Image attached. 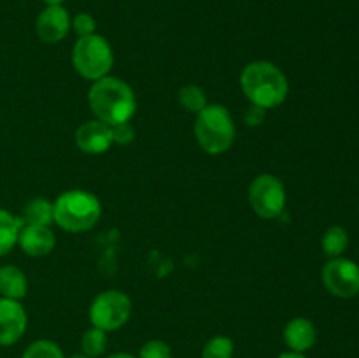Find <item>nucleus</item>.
Segmentation results:
<instances>
[{
    "instance_id": "nucleus-13",
    "label": "nucleus",
    "mask_w": 359,
    "mask_h": 358,
    "mask_svg": "<svg viewBox=\"0 0 359 358\" xmlns=\"http://www.w3.org/2000/svg\"><path fill=\"white\" fill-rule=\"evenodd\" d=\"M284 343L294 353H305L318 343L316 325L307 318H293L284 326Z\"/></svg>"
},
{
    "instance_id": "nucleus-10",
    "label": "nucleus",
    "mask_w": 359,
    "mask_h": 358,
    "mask_svg": "<svg viewBox=\"0 0 359 358\" xmlns=\"http://www.w3.org/2000/svg\"><path fill=\"white\" fill-rule=\"evenodd\" d=\"M72 28V18L63 6H46L37 16L35 30L39 39L48 44H56L63 41Z\"/></svg>"
},
{
    "instance_id": "nucleus-18",
    "label": "nucleus",
    "mask_w": 359,
    "mask_h": 358,
    "mask_svg": "<svg viewBox=\"0 0 359 358\" xmlns=\"http://www.w3.org/2000/svg\"><path fill=\"white\" fill-rule=\"evenodd\" d=\"M107 332L105 330L97 329V326H91L81 337V350H83L84 354L91 358H97L100 354L105 353L107 350Z\"/></svg>"
},
{
    "instance_id": "nucleus-14",
    "label": "nucleus",
    "mask_w": 359,
    "mask_h": 358,
    "mask_svg": "<svg viewBox=\"0 0 359 358\" xmlns=\"http://www.w3.org/2000/svg\"><path fill=\"white\" fill-rule=\"evenodd\" d=\"M28 291L27 274L16 265L0 267V297L21 300Z\"/></svg>"
},
{
    "instance_id": "nucleus-17",
    "label": "nucleus",
    "mask_w": 359,
    "mask_h": 358,
    "mask_svg": "<svg viewBox=\"0 0 359 358\" xmlns=\"http://www.w3.org/2000/svg\"><path fill=\"white\" fill-rule=\"evenodd\" d=\"M349 246V234L344 227H330L323 235V249L330 258H339Z\"/></svg>"
},
{
    "instance_id": "nucleus-24",
    "label": "nucleus",
    "mask_w": 359,
    "mask_h": 358,
    "mask_svg": "<svg viewBox=\"0 0 359 358\" xmlns=\"http://www.w3.org/2000/svg\"><path fill=\"white\" fill-rule=\"evenodd\" d=\"M135 139V128L130 125V121L119 123V125L112 126V140L114 144H119V146H126L132 140Z\"/></svg>"
},
{
    "instance_id": "nucleus-27",
    "label": "nucleus",
    "mask_w": 359,
    "mask_h": 358,
    "mask_svg": "<svg viewBox=\"0 0 359 358\" xmlns=\"http://www.w3.org/2000/svg\"><path fill=\"white\" fill-rule=\"evenodd\" d=\"M107 358H137V357H133V354L130 353H114V354H109Z\"/></svg>"
},
{
    "instance_id": "nucleus-1",
    "label": "nucleus",
    "mask_w": 359,
    "mask_h": 358,
    "mask_svg": "<svg viewBox=\"0 0 359 358\" xmlns=\"http://www.w3.org/2000/svg\"><path fill=\"white\" fill-rule=\"evenodd\" d=\"M88 104L95 118L111 126L130 121L137 112V97L132 86L114 76H105L91 84Z\"/></svg>"
},
{
    "instance_id": "nucleus-20",
    "label": "nucleus",
    "mask_w": 359,
    "mask_h": 358,
    "mask_svg": "<svg viewBox=\"0 0 359 358\" xmlns=\"http://www.w3.org/2000/svg\"><path fill=\"white\" fill-rule=\"evenodd\" d=\"M235 344L230 337L216 336L203 346L202 358H233Z\"/></svg>"
},
{
    "instance_id": "nucleus-29",
    "label": "nucleus",
    "mask_w": 359,
    "mask_h": 358,
    "mask_svg": "<svg viewBox=\"0 0 359 358\" xmlns=\"http://www.w3.org/2000/svg\"><path fill=\"white\" fill-rule=\"evenodd\" d=\"M69 358H91V357H88V354H84V353H76V354H72V357H69Z\"/></svg>"
},
{
    "instance_id": "nucleus-22",
    "label": "nucleus",
    "mask_w": 359,
    "mask_h": 358,
    "mask_svg": "<svg viewBox=\"0 0 359 358\" xmlns=\"http://www.w3.org/2000/svg\"><path fill=\"white\" fill-rule=\"evenodd\" d=\"M139 358H172V351L163 340H147L140 347Z\"/></svg>"
},
{
    "instance_id": "nucleus-23",
    "label": "nucleus",
    "mask_w": 359,
    "mask_h": 358,
    "mask_svg": "<svg viewBox=\"0 0 359 358\" xmlns=\"http://www.w3.org/2000/svg\"><path fill=\"white\" fill-rule=\"evenodd\" d=\"M72 28L77 34V37H86V35L95 34V30H97V21H95V18L91 14L79 13L74 16Z\"/></svg>"
},
{
    "instance_id": "nucleus-19",
    "label": "nucleus",
    "mask_w": 359,
    "mask_h": 358,
    "mask_svg": "<svg viewBox=\"0 0 359 358\" xmlns=\"http://www.w3.org/2000/svg\"><path fill=\"white\" fill-rule=\"evenodd\" d=\"M179 102H181V105L186 111L195 112V114H198L209 104L205 91L200 86H196V84H186V86H182L179 90Z\"/></svg>"
},
{
    "instance_id": "nucleus-2",
    "label": "nucleus",
    "mask_w": 359,
    "mask_h": 358,
    "mask_svg": "<svg viewBox=\"0 0 359 358\" xmlns=\"http://www.w3.org/2000/svg\"><path fill=\"white\" fill-rule=\"evenodd\" d=\"M241 86L248 100L262 109H276L287 98L290 83L283 70L272 62L258 60L244 67Z\"/></svg>"
},
{
    "instance_id": "nucleus-11",
    "label": "nucleus",
    "mask_w": 359,
    "mask_h": 358,
    "mask_svg": "<svg viewBox=\"0 0 359 358\" xmlns=\"http://www.w3.org/2000/svg\"><path fill=\"white\" fill-rule=\"evenodd\" d=\"M74 139H76V146L86 154H102L111 150L114 144L112 126L97 118L77 126Z\"/></svg>"
},
{
    "instance_id": "nucleus-8",
    "label": "nucleus",
    "mask_w": 359,
    "mask_h": 358,
    "mask_svg": "<svg viewBox=\"0 0 359 358\" xmlns=\"http://www.w3.org/2000/svg\"><path fill=\"white\" fill-rule=\"evenodd\" d=\"M326 290L340 298H353L359 293V265L349 258H332L323 269Z\"/></svg>"
},
{
    "instance_id": "nucleus-9",
    "label": "nucleus",
    "mask_w": 359,
    "mask_h": 358,
    "mask_svg": "<svg viewBox=\"0 0 359 358\" xmlns=\"http://www.w3.org/2000/svg\"><path fill=\"white\" fill-rule=\"evenodd\" d=\"M28 316L20 300L0 297V346H13L27 332Z\"/></svg>"
},
{
    "instance_id": "nucleus-6",
    "label": "nucleus",
    "mask_w": 359,
    "mask_h": 358,
    "mask_svg": "<svg viewBox=\"0 0 359 358\" xmlns=\"http://www.w3.org/2000/svg\"><path fill=\"white\" fill-rule=\"evenodd\" d=\"M132 314V300L119 290H107L98 293L90 305L91 326L112 332L128 321Z\"/></svg>"
},
{
    "instance_id": "nucleus-12",
    "label": "nucleus",
    "mask_w": 359,
    "mask_h": 358,
    "mask_svg": "<svg viewBox=\"0 0 359 358\" xmlns=\"http://www.w3.org/2000/svg\"><path fill=\"white\" fill-rule=\"evenodd\" d=\"M18 246L27 253L28 256H46L55 249L56 237L53 230L44 225H28L23 223L18 235Z\"/></svg>"
},
{
    "instance_id": "nucleus-4",
    "label": "nucleus",
    "mask_w": 359,
    "mask_h": 358,
    "mask_svg": "<svg viewBox=\"0 0 359 358\" xmlns=\"http://www.w3.org/2000/svg\"><path fill=\"white\" fill-rule=\"evenodd\" d=\"M235 121L230 111L221 104H207L196 114L195 137L207 154H223L235 142Z\"/></svg>"
},
{
    "instance_id": "nucleus-28",
    "label": "nucleus",
    "mask_w": 359,
    "mask_h": 358,
    "mask_svg": "<svg viewBox=\"0 0 359 358\" xmlns=\"http://www.w3.org/2000/svg\"><path fill=\"white\" fill-rule=\"evenodd\" d=\"M65 0H44L46 6H63Z\"/></svg>"
},
{
    "instance_id": "nucleus-26",
    "label": "nucleus",
    "mask_w": 359,
    "mask_h": 358,
    "mask_svg": "<svg viewBox=\"0 0 359 358\" xmlns=\"http://www.w3.org/2000/svg\"><path fill=\"white\" fill-rule=\"evenodd\" d=\"M277 358H307L304 353H294V351H287V353L279 354Z\"/></svg>"
},
{
    "instance_id": "nucleus-5",
    "label": "nucleus",
    "mask_w": 359,
    "mask_h": 358,
    "mask_svg": "<svg viewBox=\"0 0 359 358\" xmlns=\"http://www.w3.org/2000/svg\"><path fill=\"white\" fill-rule=\"evenodd\" d=\"M72 63L81 77L95 83L109 76L114 65V53L107 39L98 34H91L76 41L72 49Z\"/></svg>"
},
{
    "instance_id": "nucleus-16",
    "label": "nucleus",
    "mask_w": 359,
    "mask_h": 358,
    "mask_svg": "<svg viewBox=\"0 0 359 358\" xmlns=\"http://www.w3.org/2000/svg\"><path fill=\"white\" fill-rule=\"evenodd\" d=\"M23 223L28 225H44V227H51L55 223V209H53V202L46 199H32L30 202L25 206L23 214H21Z\"/></svg>"
},
{
    "instance_id": "nucleus-15",
    "label": "nucleus",
    "mask_w": 359,
    "mask_h": 358,
    "mask_svg": "<svg viewBox=\"0 0 359 358\" xmlns=\"http://www.w3.org/2000/svg\"><path fill=\"white\" fill-rule=\"evenodd\" d=\"M21 227H23V220L20 216L0 207V258L9 255L18 244Z\"/></svg>"
},
{
    "instance_id": "nucleus-7",
    "label": "nucleus",
    "mask_w": 359,
    "mask_h": 358,
    "mask_svg": "<svg viewBox=\"0 0 359 358\" xmlns=\"http://www.w3.org/2000/svg\"><path fill=\"white\" fill-rule=\"evenodd\" d=\"M248 199L259 218L273 220L279 218L286 207V190L277 175L259 174L249 185Z\"/></svg>"
},
{
    "instance_id": "nucleus-3",
    "label": "nucleus",
    "mask_w": 359,
    "mask_h": 358,
    "mask_svg": "<svg viewBox=\"0 0 359 358\" xmlns=\"http://www.w3.org/2000/svg\"><path fill=\"white\" fill-rule=\"evenodd\" d=\"M55 223L67 232H88L102 216L100 200L86 190H67L53 204Z\"/></svg>"
},
{
    "instance_id": "nucleus-25",
    "label": "nucleus",
    "mask_w": 359,
    "mask_h": 358,
    "mask_svg": "<svg viewBox=\"0 0 359 358\" xmlns=\"http://www.w3.org/2000/svg\"><path fill=\"white\" fill-rule=\"evenodd\" d=\"M244 119H245V123H248V125H251V126L262 125L263 119H265V109L258 107V105H251V107L245 111Z\"/></svg>"
},
{
    "instance_id": "nucleus-21",
    "label": "nucleus",
    "mask_w": 359,
    "mask_h": 358,
    "mask_svg": "<svg viewBox=\"0 0 359 358\" xmlns=\"http://www.w3.org/2000/svg\"><path fill=\"white\" fill-rule=\"evenodd\" d=\"M21 358H65V354L53 340L39 339L25 350Z\"/></svg>"
}]
</instances>
